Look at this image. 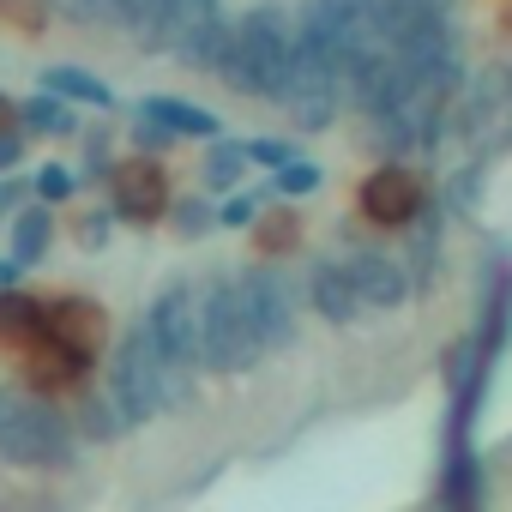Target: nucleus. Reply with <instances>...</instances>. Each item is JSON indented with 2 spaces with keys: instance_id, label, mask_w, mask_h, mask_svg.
<instances>
[{
  "instance_id": "f257e3e1",
  "label": "nucleus",
  "mask_w": 512,
  "mask_h": 512,
  "mask_svg": "<svg viewBox=\"0 0 512 512\" xmlns=\"http://www.w3.org/2000/svg\"><path fill=\"white\" fill-rule=\"evenodd\" d=\"M103 386H109V398L121 404V416H127L133 428H145V422H157L163 410L187 404L193 374H187V368H175V362L157 350V338L145 332V320H139V326H127V332H121V344H115V356H109Z\"/></svg>"
},
{
  "instance_id": "f03ea898",
  "label": "nucleus",
  "mask_w": 512,
  "mask_h": 512,
  "mask_svg": "<svg viewBox=\"0 0 512 512\" xmlns=\"http://www.w3.org/2000/svg\"><path fill=\"white\" fill-rule=\"evenodd\" d=\"M290 43H296V25L278 13V7H260V13H241L223 37V55H217V79L241 97H266L278 103L284 91V73H290Z\"/></svg>"
},
{
  "instance_id": "7ed1b4c3",
  "label": "nucleus",
  "mask_w": 512,
  "mask_h": 512,
  "mask_svg": "<svg viewBox=\"0 0 512 512\" xmlns=\"http://www.w3.org/2000/svg\"><path fill=\"white\" fill-rule=\"evenodd\" d=\"M79 434L55 398L25 392L19 380L0 386V464L13 470H73Z\"/></svg>"
},
{
  "instance_id": "20e7f679",
  "label": "nucleus",
  "mask_w": 512,
  "mask_h": 512,
  "mask_svg": "<svg viewBox=\"0 0 512 512\" xmlns=\"http://www.w3.org/2000/svg\"><path fill=\"white\" fill-rule=\"evenodd\" d=\"M253 362H260V344H253V326L235 302V278L199 284V368L247 374Z\"/></svg>"
},
{
  "instance_id": "39448f33",
  "label": "nucleus",
  "mask_w": 512,
  "mask_h": 512,
  "mask_svg": "<svg viewBox=\"0 0 512 512\" xmlns=\"http://www.w3.org/2000/svg\"><path fill=\"white\" fill-rule=\"evenodd\" d=\"M284 115L302 127V133H320L332 127L338 103H344V67L332 55H320L314 43H290V73H284V91H278Z\"/></svg>"
},
{
  "instance_id": "423d86ee",
  "label": "nucleus",
  "mask_w": 512,
  "mask_h": 512,
  "mask_svg": "<svg viewBox=\"0 0 512 512\" xmlns=\"http://www.w3.org/2000/svg\"><path fill=\"white\" fill-rule=\"evenodd\" d=\"M223 37H229L223 0H163V7H157V25L145 31V43H151V49H169L175 61L205 67V73L217 67Z\"/></svg>"
},
{
  "instance_id": "0eeeda50",
  "label": "nucleus",
  "mask_w": 512,
  "mask_h": 512,
  "mask_svg": "<svg viewBox=\"0 0 512 512\" xmlns=\"http://www.w3.org/2000/svg\"><path fill=\"white\" fill-rule=\"evenodd\" d=\"M235 302H241V314L253 326L260 356H272V350H284L296 338V290H290V278L278 266H247L235 278Z\"/></svg>"
},
{
  "instance_id": "6e6552de",
  "label": "nucleus",
  "mask_w": 512,
  "mask_h": 512,
  "mask_svg": "<svg viewBox=\"0 0 512 512\" xmlns=\"http://www.w3.org/2000/svg\"><path fill=\"white\" fill-rule=\"evenodd\" d=\"M19 386L37 392V398H79L91 386V368H97V350H79L55 332H43V344H31L19 362Z\"/></svg>"
},
{
  "instance_id": "1a4fd4ad",
  "label": "nucleus",
  "mask_w": 512,
  "mask_h": 512,
  "mask_svg": "<svg viewBox=\"0 0 512 512\" xmlns=\"http://www.w3.org/2000/svg\"><path fill=\"white\" fill-rule=\"evenodd\" d=\"M145 332L157 338V350L175 362V368H199V284L175 278L157 290V302L145 308Z\"/></svg>"
},
{
  "instance_id": "9d476101",
  "label": "nucleus",
  "mask_w": 512,
  "mask_h": 512,
  "mask_svg": "<svg viewBox=\"0 0 512 512\" xmlns=\"http://www.w3.org/2000/svg\"><path fill=\"white\" fill-rule=\"evenodd\" d=\"M103 187H109V211L121 217V223H133V229H145V223H157L163 211H169V169L157 163V157H121L109 175H103Z\"/></svg>"
},
{
  "instance_id": "9b49d317",
  "label": "nucleus",
  "mask_w": 512,
  "mask_h": 512,
  "mask_svg": "<svg viewBox=\"0 0 512 512\" xmlns=\"http://www.w3.org/2000/svg\"><path fill=\"white\" fill-rule=\"evenodd\" d=\"M43 332H49V302L43 296H31L25 284L0 290V356L19 362L31 344H43Z\"/></svg>"
},
{
  "instance_id": "f8f14e48",
  "label": "nucleus",
  "mask_w": 512,
  "mask_h": 512,
  "mask_svg": "<svg viewBox=\"0 0 512 512\" xmlns=\"http://www.w3.org/2000/svg\"><path fill=\"white\" fill-rule=\"evenodd\" d=\"M344 272H350V284H356V302H362V308H398V302L410 296L404 266H398V260H386V253H374V247L350 253Z\"/></svg>"
},
{
  "instance_id": "ddd939ff",
  "label": "nucleus",
  "mask_w": 512,
  "mask_h": 512,
  "mask_svg": "<svg viewBox=\"0 0 512 512\" xmlns=\"http://www.w3.org/2000/svg\"><path fill=\"white\" fill-rule=\"evenodd\" d=\"M49 302V332L79 344V350H103L109 338V314L91 302V296H43Z\"/></svg>"
},
{
  "instance_id": "4468645a",
  "label": "nucleus",
  "mask_w": 512,
  "mask_h": 512,
  "mask_svg": "<svg viewBox=\"0 0 512 512\" xmlns=\"http://www.w3.org/2000/svg\"><path fill=\"white\" fill-rule=\"evenodd\" d=\"M37 91H49V97H61V103H85V109H115V85L109 79H97L91 67H73V61H61V67H43L37 73Z\"/></svg>"
},
{
  "instance_id": "2eb2a0df",
  "label": "nucleus",
  "mask_w": 512,
  "mask_h": 512,
  "mask_svg": "<svg viewBox=\"0 0 512 512\" xmlns=\"http://www.w3.org/2000/svg\"><path fill=\"white\" fill-rule=\"evenodd\" d=\"M308 302H314V314L332 320V326H350V320L362 314L356 284H350V272H344L338 260H320V266L308 272Z\"/></svg>"
},
{
  "instance_id": "dca6fc26",
  "label": "nucleus",
  "mask_w": 512,
  "mask_h": 512,
  "mask_svg": "<svg viewBox=\"0 0 512 512\" xmlns=\"http://www.w3.org/2000/svg\"><path fill=\"white\" fill-rule=\"evenodd\" d=\"M139 121H157V127H169L175 139H223V121H217L211 109L187 103V97H145V103H139Z\"/></svg>"
},
{
  "instance_id": "f3484780",
  "label": "nucleus",
  "mask_w": 512,
  "mask_h": 512,
  "mask_svg": "<svg viewBox=\"0 0 512 512\" xmlns=\"http://www.w3.org/2000/svg\"><path fill=\"white\" fill-rule=\"evenodd\" d=\"M7 235H13V247H7V253H13V260L31 272V266H43V260H49V241H55V211L31 199V205L7 223Z\"/></svg>"
},
{
  "instance_id": "a211bd4d",
  "label": "nucleus",
  "mask_w": 512,
  "mask_h": 512,
  "mask_svg": "<svg viewBox=\"0 0 512 512\" xmlns=\"http://www.w3.org/2000/svg\"><path fill=\"white\" fill-rule=\"evenodd\" d=\"M133 422L121 416V404L109 398V386H85L79 404H73V434L79 440H121Z\"/></svg>"
},
{
  "instance_id": "6ab92c4d",
  "label": "nucleus",
  "mask_w": 512,
  "mask_h": 512,
  "mask_svg": "<svg viewBox=\"0 0 512 512\" xmlns=\"http://www.w3.org/2000/svg\"><path fill=\"white\" fill-rule=\"evenodd\" d=\"M362 211H368L374 223H404V217L416 211V187H410V175H398V169L368 175V187H362Z\"/></svg>"
},
{
  "instance_id": "aec40b11",
  "label": "nucleus",
  "mask_w": 512,
  "mask_h": 512,
  "mask_svg": "<svg viewBox=\"0 0 512 512\" xmlns=\"http://www.w3.org/2000/svg\"><path fill=\"white\" fill-rule=\"evenodd\" d=\"M19 127H25L31 139H73V133H79V115H73V103H61V97L31 91V97H19Z\"/></svg>"
},
{
  "instance_id": "412c9836",
  "label": "nucleus",
  "mask_w": 512,
  "mask_h": 512,
  "mask_svg": "<svg viewBox=\"0 0 512 512\" xmlns=\"http://www.w3.org/2000/svg\"><path fill=\"white\" fill-rule=\"evenodd\" d=\"M241 175H247V151H241V139H211V151H205V163H199L205 193H235Z\"/></svg>"
},
{
  "instance_id": "4be33fe9",
  "label": "nucleus",
  "mask_w": 512,
  "mask_h": 512,
  "mask_svg": "<svg viewBox=\"0 0 512 512\" xmlns=\"http://www.w3.org/2000/svg\"><path fill=\"white\" fill-rule=\"evenodd\" d=\"M79 187H85V181H79L73 163H43V169L31 175V199H37V205H67Z\"/></svg>"
},
{
  "instance_id": "5701e85b",
  "label": "nucleus",
  "mask_w": 512,
  "mask_h": 512,
  "mask_svg": "<svg viewBox=\"0 0 512 512\" xmlns=\"http://www.w3.org/2000/svg\"><path fill=\"white\" fill-rule=\"evenodd\" d=\"M169 223H175V235L181 241H199L205 229H217V211L205 205V199H169V211H163Z\"/></svg>"
},
{
  "instance_id": "b1692460",
  "label": "nucleus",
  "mask_w": 512,
  "mask_h": 512,
  "mask_svg": "<svg viewBox=\"0 0 512 512\" xmlns=\"http://www.w3.org/2000/svg\"><path fill=\"white\" fill-rule=\"evenodd\" d=\"M0 25H13L19 37H43V25H49V0H0Z\"/></svg>"
},
{
  "instance_id": "393cba45",
  "label": "nucleus",
  "mask_w": 512,
  "mask_h": 512,
  "mask_svg": "<svg viewBox=\"0 0 512 512\" xmlns=\"http://www.w3.org/2000/svg\"><path fill=\"white\" fill-rule=\"evenodd\" d=\"M326 175H320V163H308V157H290L284 169H272V187L284 193V199H302V193H314Z\"/></svg>"
},
{
  "instance_id": "a878e982",
  "label": "nucleus",
  "mask_w": 512,
  "mask_h": 512,
  "mask_svg": "<svg viewBox=\"0 0 512 512\" xmlns=\"http://www.w3.org/2000/svg\"><path fill=\"white\" fill-rule=\"evenodd\" d=\"M109 229H115V211H109V205H91V211H79V217H73V241H79L85 253L109 247Z\"/></svg>"
},
{
  "instance_id": "bb28decb",
  "label": "nucleus",
  "mask_w": 512,
  "mask_h": 512,
  "mask_svg": "<svg viewBox=\"0 0 512 512\" xmlns=\"http://www.w3.org/2000/svg\"><path fill=\"white\" fill-rule=\"evenodd\" d=\"M253 223H260V199L253 193H229L217 205V229H253Z\"/></svg>"
},
{
  "instance_id": "cd10ccee",
  "label": "nucleus",
  "mask_w": 512,
  "mask_h": 512,
  "mask_svg": "<svg viewBox=\"0 0 512 512\" xmlns=\"http://www.w3.org/2000/svg\"><path fill=\"white\" fill-rule=\"evenodd\" d=\"M25 157H31V133L25 127H0V175L25 169Z\"/></svg>"
},
{
  "instance_id": "c85d7f7f",
  "label": "nucleus",
  "mask_w": 512,
  "mask_h": 512,
  "mask_svg": "<svg viewBox=\"0 0 512 512\" xmlns=\"http://www.w3.org/2000/svg\"><path fill=\"white\" fill-rule=\"evenodd\" d=\"M31 205V175H0V223H13Z\"/></svg>"
},
{
  "instance_id": "c756f323",
  "label": "nucleus",
  "mask_w": 512,
  "mask_h": 512,
  "mask_svg": "<svg viewBox=\"0 0 512 512\" xmlns=\"http://www.w3.org/2000/svg\"><path fill=\"white\" fill-rule=\"evenodd\" d=\"M241 151H247V163H260V169H284V163L296 157L284 139H253V145H241Z\"/></svg>"
},
{
  "instance_id": "7c9ffc66",
  "label": "nucleus",
  "mask_w": 512,
  "mask_h": 512,
  "mask_svg": "<svg viewBox=\"0 0 512 512\" xmlns=\"http://www.w3.org/2000/svg\"><path fill=\"white\" fill-rule=\"evenodd\" d=\"M133 145H139V157H163V151L175 145V133L157 127V121H139V127H133Z\"/></svg>"
},
{
  "instance_id": "2f4dec72",
  "label": "nucleus",
  "mask_w": 512,
  "mask_h": 512,
  "mask_svg": "<svg viewBox=\"0 0 512 512\" xmlns=\"http://www.w3.org/2000/svg\"><path fill=\"white\" fill-rule=\"evenodd\" d=\"M260 247L266 253H284V247H296V217L284 211V217H266V229H260Z\"/></svg>"
},
{
  "instance_id": "473e14b6",
  "label": "nucleus",
  "mask_w": 512,
  "mask_h": 512,
  "mask_svg": "<svg viewBox=\"0 0 512 512\" xmlns=\"http://www.w3.org/2000/svg\"><path fill=\"white\" fill-rule=\"evenodd\" d=\"M25 284V266L13 260V253H0V290H19Z\"/></svg>"
},
{
  "instance_id": "72a5a7b5",
  "label": "nucleus",
  "mask_w": 512,
  "mask_h": 512,
  "mask_svg": "<svg viewBox=\"0 0 512 512\" xmlns=\"http://www.w3.org/2000/svg\"><path fill=\"white\" fill-rule=\"evenodd\" d=\"M0 127H19V103L7 91H0Z\"/></svg>"
},
{
  "instance_id": "f704fd0d",
  "label": "nucleus",
  "mask_w": 512,
  "mask_h": 512,
  "mask_svg": "<svg viewBox=\"0 0 512 512\" xmlns=\"http://www.w3.org/2000/svg\"><path fill=\"white\" fill-rule=\"evenodd\" d=\"M31 512H61V506H55V500H43V506H31Z\"/></svg>"
},
{
  "instance_id": "c9c22d12",
  "label": "nucleus",
  "mask_w": 512,
  "mask_h": 512,
  "mask_svg": "<svg viewBox=\"0 0 512 512\" xmlns=\"http://www.w3.org/2000/svg\"><path fill=\"white\" fill-rule=\"evenodd\" d=\"M428 7H440V13H446V0H428Z\"/></svg>"
}]
</instances>
